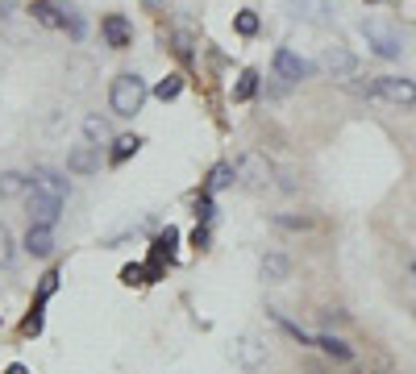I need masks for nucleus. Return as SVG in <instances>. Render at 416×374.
I'll list each match as a JSON object with an SVG mask.
<instances>
[{
	"mask_svg": "<svg viewBox=\"0 0 416 374\" xmlns=\"http://www.w3.org/2000/svg\"><path fill=\"white\" fill-rule=\"evenodd\" d=\"M108 104H113L117 117L141 112V104H146V84H141L138 75H117V79H113V92H108Z\"/></svg>",
	"mask_w": 416,
	"mask_h": 374,
	"instance_id": "f257e3e1",
	"label": "nucleus"
},
{
	"mask_svg": "<svg viewBox=\"0 0 416 374\" xmlns=\"http://www.w3.org/2000/svg\"><path fill=\"white\" fill-rule=\"evenodd\" d=\"M363 38H367V46L374 50L379 58H400V54H404L400 30L387 25V21H363Z\"/></svg>",
	"mask_w": 416,
	"mask_h": 374,
	"instance_id": "f03ea898",
	"label": "nucleus"
},
{
	"mask_svg": "<svg viewBox=\"0 0 416 374\" xmlns=\"http://www.w3.org/2000/svg\"><path fill=\"white\" fill-rule=\"evenodd\" d=\"M367 96H379L387 104H400V108H412L416 104V84L412 79H400V75H379L367 88Z\"/></svg>",
	"mask_w": 416,
	"mask_h": 374,
	"instance_id": "7ed1b4c3",
	"label": "nucleus"
},
{
	"mask_svg": "<svg viewBox=\"0 0 416 374\" xmlns=\"http://www.w3.org/2000/svg\"><path fill=\"white\" fill-rule=\"evenodd\" d=\"M63 217V195H50V191H30V225H54Z\"/></svg>",
	"mask_w": 416,
	"mask_h": 374,
	"instance_id": "20e7f679",
	"label": "nucleus"
},
{
	"mask_svg": "<svg viewBox=\"0 0 416 374\" xmlns=\"http://www.w3.org/2000/svg\"><path fill=\"white\" fill-rule=\"evenodd\" d=\"M275 75L279 79H287V84H300V79H308L313 75V63L308 58H300L296 50H275Z\"/></svg>",
	"mask_w": 416,
	"mask_h": 374,
	"instance_id": "39448f33",
	"label": "nucleus"
},
{
	"mask_svg": "<svg viewBox=\"0 0 416 374\" xmlns=\"http://www.w3.org/2000/svg\"><path fill=\"white\" fill-rule=\"evenodd\" d=\"M67 171H71V175H96V171H100V146H96V141L75 146V150L67 154Z\"/></svg>",
	"mask_w": 416,
	"mask_h": 374,
	"instance_id": "423d86ee",
	"label": "nucleus"
},
{
	"mask_svg": "<svg viewBox=\"0 0 416 374\" xmlns=\"http://www.w3.org/2000/svg\"><path fill=\"white\" fill-rule=\"evenodd\" d=\"M100 30H104V38H108L113 50H125L130 42H134V30H130V21H125L121 13H108V17L100 21Z\"/></svg>",
	"mask_w": 416,
	"mask_h": 374,
	"instance_id": "0eeeda50",
	"label": "nucleus"
},
{
	"mask_svg": "<svg viewBox=\"0 0 416 374\" xmlns=\"http://www.w3.org/2000/svg\"><path fill=\"white\" fill-rule=\"evenodd\" d=\"M25 250H30L34 258H50V254H54V225H30Z\"/></svg>",
	"mask_w": 416,
	"mask_h": 374,
	"instance_id": "6e6552de",
	"label": "nucleus"
},
{
	"mask_svg": "<svg viewBox=\"0 0 416 374\" xmlns=\"http://www.w3.org/2000/svg\"><path fill=\"white\" fill-rule=\"evenodd\" d=\"M237 179H246V183H267V179H271V162H267L263 154H246V158L237 162Z\"/></svg>",
	"mask_w": 416,
	"mask_h": 374,
	"instance_id": "1a4fd4ad",
	"label": "nucleus"
},
{
	"mask_svg": "<svg viewBox=\"0 0 416 374\" xmlns=\"http://www.w3.org/2000/svg\"><path fill=\"white\" fill-rule=\"evenodd\" d=\"M287 13L300 17V21H324L329 17V0H287Z\"/></svg>",
	"mask_w": 416,
	"mask_h": 374,
	"instance_id": "9d476101",
	"label": "nucleus"
},
{
	"mask_svg": "<svg viewBox=\"0 0 416 374\" xmlns=\"http://www.w3.org/2000/svg\"><path fill=\"white\" fill-rule=\"evenodd\" d=\"M329 71H333V79H354V75H358V58H354L350 50L333 46L329 50Z\"/></svg>",
	"mask_w": 416,
	"mask_h": 374,
	"instance_id": "9b49d317",
	"label": "nucleus"
},
{
	"mask_svg": "<svg viewBox=\"0 0 416 374\" xmlns=\"http://www.w3.org/2000/svg\"><path fill=\"white\" fill-rule=\"evenodd\" d=\"M30 183L38 187V191H50V195H67V179H63L58 171H46V167H42V171H34V179H30Z\"/></svg>",
	"mask_w": 416,
	"mask_h": 374,
	"instance_id": "f8f14e48",
	"label": "nucleus"
},
{
	"mask_svg": "<svg viewBox=\"0 0 416 374\" xmlns=\"http://www.w3.org/2000/svg\"><path fill=\"white\" fill-rule=\"evenodd\" d=\"M34 17L42 25H50V30H63V8L54 0H34Z\"/></svg>",
	"mask_w": 416,
	"mask_h": 374,
	"instance_id": "ddd939ff",
	"label": "nucleus"
},
{
	"mask_svg": "<svg viewBox=\"0 0 416 374\" xmlns=\"http://www.w3.org/2000/svg\"><path fill=\"white\" fill-rule=\"evenodd\" d=\"M138 150H141V138H138V134H125V138L113 141V154H108V158H113V162L121 167V162H125V158H134Z\"/></svg>",
	"mask_w": 416,
	"mask_h": 374,
	"instance_id": "4468645a",
	"label": "nucleus"
},
{
	"mask_svg": "<svg viewBox=\"0 0 416 374\" xmlns=\"http://www.w3.org/2000/svg\"><path fill=\"white\" fill-rule=\"evenodd\" d=\"M258 271H263V279H267V283H283V279H287V271H291V266H287V258H279V254H267Z\"/></svg>",
	"mask_w": 416,
	"mask_h": 374,
	"instance_id": "2eb2a0df",
	"label": "nucleus"
},
{
	"mask_svg": "<svg viewBox=\"0 0 416 374\" xmlns=\"http://www.w3.org/2000/svg\"><path fill=\"white\" fill-rule=\"evenodd\" d=\"M25 175H17V171H0V200H13V195H21L25 191Z\"/></svg>",
	"mask_w": 416,
	"mask_h": 374,
	"instance_id": "dca6fc26",
	"label": "nucleus"
},
{
	"mask_svg": "<svg viewBox=\"0 0 416 374\" xmlns=\"http://www.w3.org/2000/svg\"><path fill=\"white\" fill-rule=\"evenodd\" d=\"M233 179H237V167H229V162H217V167H213V175H208V191H225Z\"/></svg>",
	"mask_w": 416,
	"mask_h": 374,
	"instance_id": "f3484780",
	"label": "nucleus"
},
{
	"mask_svg": "<svg viewBox=\"0 0 416 374\" xmlns=\"http://www.w3.org/2000/svg\"><path fill=\"white\" fill-rule=\"evenodd\" d=\"M175 245H179V229H175V225H167V229L158 233V241H154V250H158V254H163V258L171 262V254H175Z\"/></svg>",
	"mask_w": 416,
	"mask_h": 374,
	"instance_id": "a211bd4d",
	"label": "nucleus"
},
{
	"mask_svg": "<svg viewBox=\"0 0 416 374\" xmlns=\"http://www.w3.org/2000/svg\"><path fill=\"white\" fill-rule=\"evenodd\" d=\"M233 30H237L241 38H254V34H258V13H250V8L237 13V17H233Z\"/></svg>",
	"mask_w": 416,
	"mask_h": 374,
	"instance_id": "6ab92c4d",
	"label": "nucleus"
},
{
	"mask_svg": "<svg viewBox=\"0 0 416 374\" xmlns=\"http://www.w3.org/2000/svg\"><path fill=\"white\" fill-rule=\"evenodd\" d=\"M233 354H237L241 366H258V362H263V349H254V341H237Z\"/></svg>",
	"mask_w": 416,
	"mask_h": 374,
	"instance_id": "aec40b11",
	"label": "nucleus"
},
{
	"mask_svg": "<svg viewBox=\"0 0 416 374\" xmlns=\"http://www.w3.org/2000/svg\"><path fill=\"white\" fill-rule=\"evenodd\" d=\"M317 345H321L324 354H333V358H341V362L350 358V345H346V341H337V337H329V333H321V337H317Z\"/></svg>",
	"mask_w": 416,
	"mask_h": 374,
	"instance_id": "412c9836",
	"label": "nucleus"
},
{
	"mask_svg": "<svg viewBox=\"0 0 416 374\" xmlns=\"http://www.w3.org/2000/svg\"><path fill=\"white\" fill-rule=\"evenodd\" d=\"M254 92H258V75H254V71H246V75L237 79V88H233V100L241 104V100H250Z\"/></svg>",
	"mask_w": 416,
	"mask_h": 374,
	"instance_id": "4be33fe9",
	"label": "nucleus"
},
{
	"mask_svg": "<svg viewBox=\"0 0 416 374\" xmlns=\"http://www.w3.org/2000/svg\"><path fill=\"white\" fill-rule=\"evenodd\" d=\"M179 92H184V75H167V79L154 88V96H158V100H175Z\"/></svg>",
	"mask_w": 416,
	"mask_h": 374,
	"instance_id": "5701e85b",
	"label": "nucleus"
},
{
	"mask_svg": "<svg viewBox=\"0 0 416 374\" xmlns=\"http://www.w3.org/2000/svg\"><path fill=\"white\" fill-rule=\"evenodd\" d=\"M84 134H88V141H100L108 138V121H100V117H84Z\"/></svg>",
	"mask_w": 416,
	"mask_h": 374,
	"instance_id": "b1692460",
	"label": "nucleus"
},
{
	"mask_svg": "<svg viewBox=\"0 0 416 374\" xmlns=\"http://www.w3.org/2000/svg\"><path fill=\"white\" fill-rule=\"evenodd\" d=\"M21 333H25V337H38V333H42V304H38V299H34L30 316L21 321Z\"/></svg>",
	"mask_w": 416,
	"mask_h": 374,
	"instance_id": "393cba45",
	"label": "nucleus"
},
{
	"mask_svg": "<svg viewBox=\"0 0 416 374\" xmlns=\"http://www.w3.org/2000/svg\"><path fill=\"white\" fill-rule=\"evenodd\" d=\"M58 291V271H50V275H42V287H38V304H46L50 295Z\"/></svg>",
	"mask_w": 416,
	"mask_h": 374,
	"instance_id": "a878e982",
	"label": "nucleus"
},
{
	"mask_svg": "<svg viewBox=\"0 0 416 374\" xmlns=\"http://www.w3.org/2000/svg\"><path fill=\"white\" fill-rule=\"evenodd\" d=\"M8 262H13V237L0 225V266H8Z\"/></svg>",
	"mask_w": 416,
	"mask_h": 374,
	"instance_id": "bb28decb",
	"label": "nucleus"
},
{
	"mask_svg": "<svg viewBox=\"0 0 416 374\" xmlns=\"http://www.w3.org/2000/svg\"><path fill=\"white\" fill-rule=\"evenodd\" d=\"M121 283H150V279H146V266H138V262H134V266H125V271H121Z\"/></svg>",
	"mask_w": 416,
	"mask_h": 374,
	"instance_id": "cd10ccee",
	"label": "nucleus"
},
{
	"mask_svg": "<svg viewBox=\"0 0 416 374\" xmlns=\"http://www.w3.org/2000/svg\"><path fill=\"white\" fill-rule=\"evenodd\" d=\"M196 217H200V225H204V221H213V200H208V195H200V200H196Z\"/></svg>",
	"mask_w": 416,
	"mask_h": 374,
	"instance_id": "c85d7f7f",
	"label": "nucleus"
},
{
	"mask_svg": "<svg viewBox=\"0 0 416 374\" xmlns=\"http://www.w3.org/2000/svg\"><path fill=\"white\" fill-rule=\"evenodd\" d=\"M191 245H196V250H204V245H208V233H204V225H200V229L191 233Z\"/></svg>",
	"mask_w": 416,
	"mask_h": 374,
	"instance_id": "c756f323",
	"label": "nucleus"
},
{
	"mask_svg": "<svg viewBox=\"0 0 416 374\" xmlns=\"http://www.w3.org/2000/svg\"><path fill=\"white\" fill-rule=\"evenodd\" d=\"M4 374H30V370H25L21 362H13V366H8V370H4Z\"/></svg>",
	"mask_w": 416,
	"mask_h": 374,
	"instance_id": "7c9ffc66",
	"label": "nucleus"
},
{
	"mask_svg": "<svg viewBox=\"0 0 416 374\" xmlns=\"http://www.w3.org/2000/svg\"><path fill=\"white\" fill-rule=\"evenodd\" d=\"M412 275H416V266H412Z\"/></svg>",
	"mask_w": 416,
	"mask_h": 374,
	"instance_id": "2f4dec72",
	"label": "nucleus"
}]
</instances>
